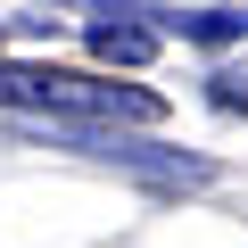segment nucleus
Returning a JSON list of instances; mask_svg holds the SVG:
<instances>
[{"instance_id": "1", "label": "nucleus", "mask_w": 248, "mask_h": 248, "mask_svg": "<svg viewBox=\"0 0 248 248\" xmlns=\"http://www.w3.org/2000/svg\"><path fill=\"white\" fill-rule=\"evenodd\" d=\"M0 108L17 116H108V124H157L166 99L141 83H91L66 66H0Z\"/></svg>"}, {"instance_id": "5", "label": "nucleus", "mask_w": 248, "mask_h": 248, "mask_svg": "<svg viewBox=\"0 0 248 248\" xmlns=\"http://www.w3.org/2000/svg\"><path fill=\"white\" fill-rule=\"evenodd\" d=\"M0 33H9V17H0Z\"/></svg>"}, {"instance_id": "4", "label": "nucleus", "mask_w": 248, "mask_h": 248, "mask_svg": "<svg viewBox=\"0 0 248 248\" xmlns=\"http://www.w3.org/2000/svg\"><path fill=\"white\" fill-rule=\"evenodd\" d=\"M50 9H91V0H50Z\"/></svg>"}, {"instance_id": "2", "label": "nucleus", "mask_w": 248, "mask_h": 248, "mask_svg": "<svg viewBox=\"0 0 248 248\" xmlns=\"http://www.w3.org/2000/svg\"><path fill=\"white\" fill-rule=\"evenodd\" d=\"M83 50H91L99 66H149V58L166 50V33L149 25V9H124V0H108V9L83 25Z\"/></svg>"}, {"instance_id": "3", "label": "nucleus", "mask_w": 248, "mask_h": 248, "mask_svg": "<svg viewBox=\"0 0 248 248\" xmlns=\"http://www.w3.org/2000/svg\"><path fill=\"white\" fill-rule=\"evenodd\" d=\"M157 33H182L199 50H223V42H248V9H149Z\"/></svg>"}]
</instances>
